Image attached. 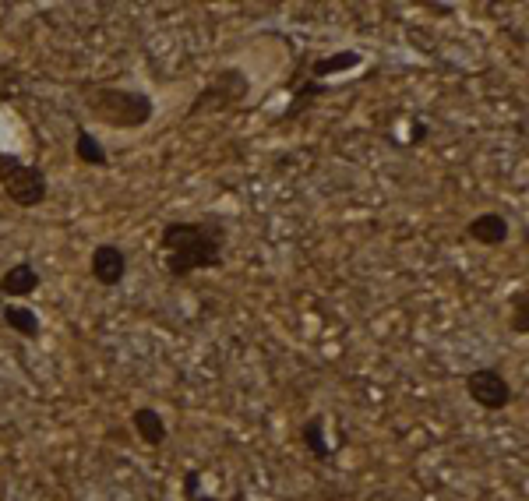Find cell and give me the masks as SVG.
Here are the masks:
<instances>
[{
    "mask_svg": "<svg viewBox=\"0 0 529 501\" xmlns=\"http://www.w3.org/2000/svg\"><path fill=\"white\" fill-rule=\"evenodd\" d=\"M226 244H230V223L219 212H205L202 219H170L159 230L163 269L170 279L223 269Z\"/></svg>",
    "mask_w": 529,
    "mask_h": 501,
    "instance_id": "6da1fadb",
    "label": "cell"
},
{
    "mask_svg": "<svg viewBox=\"0 0 529 501\" xmlns=\"http://www.w3.org/2000/svg\"><path fill=\"white\" fill-rule=\"evenodd\" d=\"M85 106H89V113L96 120L120 131H138L156 117V103H152L149 92L120 89V85H96Z\"/></svg>",
    "mask_w": 529,
    "mask_h": 501,
    "instance_id": "7a4b0ae2",
    "label": "cell"
},
{
    "mask_svg": "<svg viewBox=\"0 0 529 501\" xmlns=\"http://www.w3.org/2000/svg\"><path fill=\"white\" fill-rule=\"evenodd\" d=\"M0 187H4V198L18 209H39L50 198V177L43 166L25 163L15 152H0Z\"/></svg>",
    "mask_w": 529,
    "mask_h": 501,
    "instance_id": "3957f363",
    "label": "cell"
},
{
    "mask_svg": "<svg viewBox=\"0 0 529 501\" xmlns=\"http://www.w3.org/2000/svg\"><path fill=\"white\" fill-rule=\"evenodd\" d=\"M247 96H251V78L244 75V68H223L212 75V82L194 96L191 106H187V120L226 113L237 103H244Z\"/></svg>",
    "mask_w": 529,
    "mask_h": 501,
    "instance_id": "277c9868",
    "label": "cell"
},
{
    "mask_svg": "<svg viewBox=\"0 0 529 501\" xmlns=\"http://www.w3.org/2000/svg\"><path fill=\"white\" fill-rule=\"evenodd\" d=\"M466 396L487 413H501L515 403V389L498 367H477L466 374Z\"/></svg>",
    "mask_w": 529,
    "mask_h": 501,
    "instance_id": "5b68a950",
    "label": "cell"
},
{
    "mask_svg": "<svg viewBox=\"0 0 529 501\" xmlns=\"http://www.w3.org/2000/svg\"><path fill=\"white\" fill-rule=\"evenodd\" d=\"M92 279H96L99 286H106V290H113V286H120L127 279V255L120 244H96L92 247Z\"/></svg>",
    "mask_w": 529,
    "mask_h": 501,
    "instance_id": "8992f818",
    "label": "cell"
},
{
    "mask_svg": "<svg viewBox=\"0 0 529 501\" xmlns=\"http://www.w3.org/2000/svg\"><path fill=\"white\" fill-rule=\"evenodd\" d=\"M328 92H332V85L328 82H314V78H307V75L290 78V106L279 113L276 124H290V120L304 117V113L311 110L321 96H328Z\"/></svg>",
    "mask_w": 529,
    "mask_h": 501,
    "instance_id": "52a82bcc",
    "label": "cell"
},
{
    "mask_svg": "<svg viewBox=\"0 0 529 501\" xmlns=\"http://www.w3.org/2000/svg\"><path fill=\"white\" fill-rule=\"evenodd\" d=\"M466 237H470L473 244L501 247L512 237V226H508V219L501 216V212H480V216H473L470 223H466Z\"/></svg>",
    "mask_w": 529,
    "mask_h": 501,
    "instance_id": "ba28073f",
    "label": "cell"
},
{
    "mask_svg": "<svg viewBox=\"0 0 529 501\" xmlns=\"http://www.w3.org/2000/svg\"><path fill=\"white\" fill-rule=\"evenodd\" d=\"M43 286V276L32 262H15L4 276H0V297H11V300H22L32 297V293Z\"/></svg>",
    "mask_w": 529,
    "mask_h": 501,
    "instance_id": "9c48e42d",
    "label": "cell"
},
{
    "mask_svg": "<svg viewBox=\"0 0 529 501\" xmlns=\"http://www.w3.org/2000/svg\"><path fill=\"white\" fill-rule=\"evenodd\" d=\"M364 64V53L360 50H336V53H325V57H314L311 60V75L314 82H328L332 75H346V71H357Z\"/></svg>",
    "mask_w": 529,
    "mask_h": 501,
    "instance_id": "30bf717a",
    "label": "cell"
},
{
    "mask_svg": "<svg viewBox=\"0 0 529 501\" xmlns=\"http://www.w3.org/2000/svg\"><path fill=\"white\" fill-rule=\"evenodd\" d=\"M131 427H135V434L149 445V449H163L166 438H170V427H166L163 413L152 410V406H138V410L131 413Z\"/></svg>",
    "mask_w": 529,
    "mask_h": 501,
    "instance_id": "8fae6325",
    "label": "cell"
},
{
    "mask_svg": "<svg viewBox=\"0 0 529 501\" xmlns=\"http://www.w3.org/2000/svg\"><path fill=\"white\" fill-rule=\"evenodd\" d=\"M4 325H8L15 336H22V339H39L43 336V318L32 311L29 304H4Z\"/></svg>",
    "mask_w": 529,
    "mask_h": 501,
    "instance_id": "7c38bea8",
    "label": "cell"
},
{
    "mask_svg": "<svg viewBox=\"0 0 529 501\" xmlns=\"http://www.w3.org/2000/svg\"><path fill=\"white\" fill-rule=\"evenodd\" d=\"M300 442H304V449L311 452L318 463H328V459H332V445H328V438H325V413H314V417H307L304 424H300Z\"/></svg>",
    "mask_w": 529,
    "mask_h": 501,
    "instance_id": "4fadbf2b",
    "label": "cell"
},
{
    "mask_svg": "<svg viewBox=\"0 0 529 501\" xmlns=\"http://www.w3.org/2000/svg\"><path fill=\"white\" fill-rule=\"evenodd\" d=\"M75 159L82 166H96V170H106V166H110V152H106V145L99 142L89 128L75 131Z\"/></svg>",
    "mask_w": 529,
    "mask_h": 501,
    "instance_id": "5bb4252c",
    "label": "cell"
},
{
    "mask_svg": "<svg viewBox=\"0 0 529 501\" xmlns=\"http://www.w3.org/2000/svg\"><path fill=\"white\" fill-rule=\"evenodd\" d=\"M180 498L184 501H223V498H216V494L205 491L202 470H184V477H180Z\"/></svg>",
    "mask_w": 529,
    "mask_h": 501,
    "instance_id": "9a60e30c",
    "label": "cell"
},
{
    "mask_svg": "<svg viewBox=\"0 0 529 501\" xmlns=\"http://www.w3.org/2000/svg\"><path fill=\"white\" fill-rule=\"evenodd\" d=\"M508 329H512L519 339L529 336V290L526 286L515 290V297H512V318H508Z\"/></svg>",
    "mask_w": 529,
    "mask_h": 501,
    "instance_id": "2e32d148",
    "label": "cell"
},
{
    "mask_svg": "<svg viewBox=\"0 0 529 501\" xmlns=\"http://www.w3.org/2000/svg\"><path fill=\"white\" fill-rule=\"evenodd\" d=\"M427 11L438 18H452L455 15V4H427Z\"/></svg>",
    "mask_w": 529,
    "mask_h": 501,
    "instance_id": "e0dca14e",
    "label": "cell"
},
{
    "mask_svg": "<svg viewBox=\"0 0 529 501\" xmlns=\"http://www.w3.org/2000/svg\"><path fill=\"white\" fill-rule=\"evenodd\" d=\"M424 131H427L424 124H413V138H410V142H413V145H420V142H424Z\"/></svg>",
    "mask_w": 529,
    "mask_h": 501,
    "instance_id": "ac0fdd59",
    "label": "cell"
},
{
    "mask_svg": "<svg viewBox=\"0 0 529 501\" xmlns=\"http://www.w3.org/2000/svg\"><path fill=\"white\" fill-rule=\"evenodd\" d=\"M226 501H251V498H247L244 491H233V498H226Z\"/></svg>",
    "mask_w": 529,
    "mask_h": 501,
    "instance_id": "d6986e66",
    "label": "cell"
}]
</instances>
